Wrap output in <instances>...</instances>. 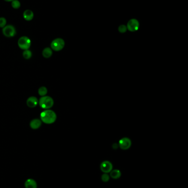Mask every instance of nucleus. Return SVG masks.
<instances>
[{"instance_id":"obj_1","label":"nucleus","mask_w":188,"mask_h":188,"mask_svg":"<svg viewBox=\"0 0 188 188\" xmlns=\"http://www.w3.org/2000/svg\"><path fill=\"white\" fill-rule=\"evenodd\" d=\"M41 121L46 124H52L56 120V115L54 111L50 109H46L40 114Z\"/></svg>"},{"instance_id":"obj_2","label":"nucleus","mask_w":188,"mask_h":188,"mask_svg":"<svg viewBox=\"0 0 188 188\" xmlns=\"http://www.w3.org/2000/svg\"><path fill=\"white\" fill-rule=\"evenodd\" d=\"M40 106L45 109H50L54 105V100L52 97L48 96H42L39 100Z\"/></svg>"},{"instance_id":"obj_3","label":"nucleus","mask_w":188,"mask_h":188,"mask_svg":"<svg viewBox=\"0 0 188 188\" xmlns=\"http://www.w3.org/2000/svg\"><path fill=\"white\" fill-rule=\"evenodd\" d=\"M65 46V41L61 38H57L54 40L51 43V47L55 51H60L64 49Z\"/></svg>"},{"instance_id":"obj_4","label":"nucleus","mask_w":188,"mask_h":188,"mask_svg":"<svg viewBox=\"0 0 188 188\" xmlns=\"http://www.w3.org/2000/svg\"><path fill=\"white\" fill-rule=\"evenodd\" d=\"M18 45L19 48L23 50H29L31 45V41L28 37H22L18 40Z\"/></svg>"},{"instance_id":"obj_5","label":"nucleus","mask_w":188,"mask_h":188,"mask_svg":"<svg viewBox=\"0 0 188 188\" xmlns=\"http://www.w3.org/2000/svg\"><path fill=\"white\" fill-rule=\"evenodd\" d=\"M2 32L3 35L7 37H15L16 34L15 28L11 25H7L3 28Z\"/></svg>"},{"instance_id":"obj_6","label":"nucleus","mask_w":188,"mask_h":188,"mask_svg":"<svg viewBox=\"0 0 188 188\" xmlns=\"http://www.w3.org/2000/svg\"><path fill=\"white\" fill-rule=\"evenodd\" d=\"M126 27H127V30H129L130 31H131V32L136 31H138L139 29V22L136 19H131L128 21Z\"/></svg>"},{"instance_id":"obj_7","label":"nucleus","mask_w":188,"mask_h":188,"mask_svg":"<svg viewBox=\"0 0 188 188\" xmlns=\"http://www.w3.org/2000/svg\"><path fill=\"white\" fill-rule=\"evenodd\" d=\"M100 170L103 173H110L112 170V164L108 161H103L100 165Z\"/></svg>"},{"instance_id":"obj_8","label":"nucleus","mask_w":188,"mask_h":188,"mask_svg":"<svg viewBox=\"0 0 188 188\" xmlns=\"http://www.w3.org/2000/svg\"><path fill=\"white\" fill-rule=\"evenodd\" d=\"M119 146L123 150H127L131 146V141L127 138H122L119 142Z\"/></svg>"},{"instance_id":"obj_9","label":"nucleus","mask_w":188,"mask_h":188,"mask_svg":"<svg viewBox=\"0 0 188 188\" xmlns=\"http://www.w3.org/2000/svg\"><path fill=\"white\" fill-rule=\"evenodd\" d=\"M39 103V101L38 99L35 96H30L27 100V105L30 108H34L37 106Z\"/></svg>"},{"instance_id":"obj_10","label":"nucleus","mask_w":188,"mask_h":188,"mask_svg":"<svg viewBox=\"0 0 188 188\" xmlns=\"http://www.w3.org/2000/svg\"><path fill=\"white\" fill-rule=\"evenodd\" d=\"M24 186L25 188H37L38 185L37 183L34 179L29 178L27 179L25 182Z\"/></svg>"},{"instance_id":"obj_11","label":"nucleus","mask_w":188,"mask_h":188,"mask_svg":"<svg viewBox=\"0 0 188 188\" xmlns=\"http://www.w3.org/2000/svg\"><path fill=\"white\" fill-rule=\"evenodd\" d=\"M42 125V121L39 119H34L30 122V127L34 130L38 129Z\"/></svg>"},{"instance_id":"obj_12","label":"nucleus","mask_w":188,"mask_h":188,"mask_svg":"<svg viewBox=\"0 0 188 188\" xmlns=\"http://www.w3.org/2000/svg\"><path fill=\"white\" fill-rule=\"evenodd\" d=\"M23 17L27 21H30L33 18V12L29 9L26 10L23 13Z\"/></svg>"},{"instance_id":"obj_13","label":"nucleus","mask_w":188,"mask_h":188,"mask_svg":"<svg viewBox=\"0 0 188 188\" xmlns=\"http://www.w3.org/2000/svg\"><path fill=\"white\" fill-rule=\"evenodd\" d=\"M110 177L114 179H118L121 177V172L120 170H112L110 172Z\"/></svg>"},{"instance_id":"obj_14","label":"nucleus","mask_w":188,"mask_h":188,"mask_svg":"<svg viewBox=\"0 0 188 188\" xmlns=\"http://www.w3.org/2000/svg\"><path fill=\"white\" fill-rule=\"evenodd\" d=\"M42 56L44 57L48 58L52 55V50L49 47H46L42 51Z\"/></svg>"},{"instance_id":"obj_15","label":"nucleus","mask_w":188,"mask_h":188,"mask_svg":"<svg viewBox=\"0 0 188 188\" xmlns=\"http://www.w3.org/2000/svg\"><path fill=\"white\" fill-rule=\"evenodd\" d=\"M48 93L47 88L45 86H42L38 90V94L41 96H44Z\"/></svg>"},{"instance_id":"obj_16","label":"nucleus","mask_w":188,"mask_h":188,"mask_svg":"<svg viewBox=\"0 0 188 188\" xmlns=\"http://www.w3.org/2000/svg\"><path fill=\"white\" fill-rule=\"evenodd\" d=\"M32 52L29 50H24L23 52V56L26 60L30 59V58L32 57Z\"/></svg>"},{"instance_id":"obj_17","label":"nucleus","mask_w":188,"mask_h":188,"mask_svg":"<svg viewBox=\"0 0 188 188\" xmlns=\"http://www.w3.org/2000/svg\"><path fill=\"white\" fill-rule=\"evenodd\" d=\"M12 6L15 9H18L21 7V3L18 0H13L12 1Z\"/></svg>"},{"instance_id":"obj_18","label":"nucleus","mask_w":188,"mask_h":188,"mask_svg":"<svg viewBox=\"0 0 188 188\" xmlns=\"http://www.w3.org/2000/svg\"><path fill=\"white\" fill-rule=\"evenodd\" d=\"M127 29L126 26L125 25H120L118 28V31L121 33H124L126 31Z\"/></svg>"},{"instance_id":"obj_19","label":"nucleus","mask_w":188,"mask_h":188,"mask_svg":"<svg viewBox=\"0 0 188 188\" xmlns=\"http://www.w3.org/2000/svg\"><path fill=\"white\" fill-rule=\"evenodd\" d=\"M109 178H109V175H108L107 173L103 174V175L101 177V179H102L103 182H108L109 180Z\"/></svg>"},{"instance_id":"obj_20","label":"nucleus","mask_w":188,"mask_h":188,"mask_svg":"<svg viewBox=\"0 0 188 188\" xmlns=\"http://www.w3.org/2000/svg\"><path fill=\"white\" fill-rule=\"evenodd\" d=\"M6 19L3 17L0 18V27L4 28L6 26Z\"/></svg>"},{"instance_id":"obj_21","label":"nucleus","mask_w":188,"mask_h":188,"mask_svg":"<svg viewBox=\"0 0 188 188\" xmlns=\"http://www.w3.org/2000/svg\"><path fill=\"white\" fill-rule=\"evenodd\" d=\"M4 1H7V2H11V1H13V0H4Z\"/></svg>"}]
</instances>
